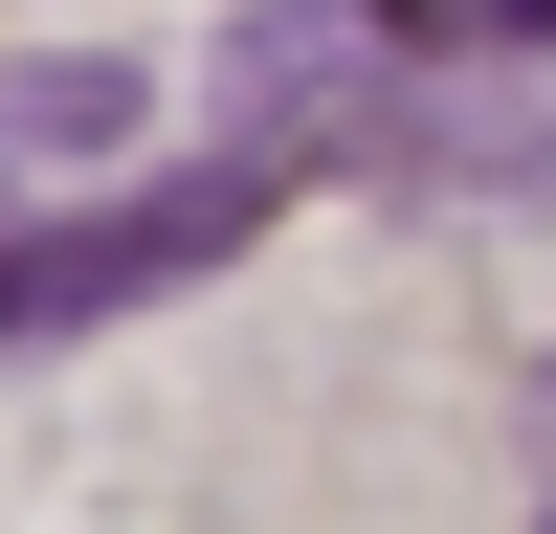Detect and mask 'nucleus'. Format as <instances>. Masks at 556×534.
<instances>
[{
    "instance_id": "nucleus-1",
    "label": "nucleus",
    "mask_w": 556,
    "mask_h": 534,
    "mask_svg": "<svg viewBox=\"0 0 556 534\" xmlns=\"http://www.w3.org/2000/svg\"><path fill=\"white\" fill-rule=\"evenodd\" d=\"M267 201H290L267 156H201V178H134V201L0 223V356H45V334H89V312H156V290H201V267H245Z\"/></svg>"
},
{
    "instance_id": "nucleus-2",
    "label": "nucleus",
    "mask_w": 556,
    "mask_h": 534,
    "mask_svg": "<svg viewBox=\"0 0 556 534\" xmlns=\"http://www.w3.org/2000/svg\"><path fill=\"white\" fill-rule=\"evenodd\" d=\"M134 134V67H0V156H112Z\"/></svg>"
},
{
    "instance_id": "nucleus-3",
    "label": "nucleus",
    "mask_w": 556,
    "mask_h": 534,
    "mask_svg": "<svg viewBox=\"0 0 556 534\" xmlns=\"http://www.w3.org/2000/svg\"><path fill=\"white\" fill-rule=\"evenodd\" d=\"M468 44L490 67H556V0H468Z\"/></svg>"
},
{
    "instance_id": "nucleus-4",
    "label": "nucleus",
    "mask_w": 556,
    "mask_h": 534,
    "mask_svg": "<svg viewBox=\"0 0 556 534\" xmlns=\"http://www.w3.org/2000/svg\"><path fill=\"white\" fill-rule=\"evenodd\" d=\"M534 400H556V379H534Z\"/></svg>"
},
{
    "instance_id": "nucleus-5",
    "label": "nucleus",
    "mask_w": 556,
    "mask_h": 534,
    "mask_svg": "<svg viewBox=\"0 0 556 534\" xmlns=\"http://www.w3.org/2000/svg\"><path fill=\"white\" fill-rule=\"evenodd\" d=\"M534 534H556V512H534Z\"/></svg>"
}]
</instances>
